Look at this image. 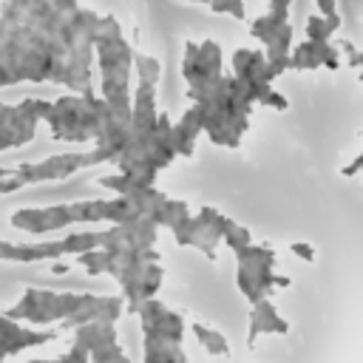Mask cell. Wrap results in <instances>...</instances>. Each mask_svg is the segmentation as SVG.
Instances as JSON below:
<instances>
[{
	"instance_id": "e0dca14e",
	"label": "cell",
	"mask_w": 363,
	"mask_h": 363,
	"mask_svg": "<svg viewBox=\"0 0 363 363\" xmlns=\"http://www.w3.org/2000/svg\"><path fill=\"white\" fill-rule=\"evenodd\" d=\"M340 31V14H332V17H323V14H309L306 17V40H315V43H329L335 34Z\"/></svg>"
},
{
	"instance_id": "7c38bea8",
	"label": "cell",
	"mask_w": 363,
	"mask_h": 363,
	"mask_svg": "<svg viewBox=\"0 0 363 363\" xmlns=\"http://www.w3.org/2000/svg\"><path fill=\"white\" fill-rule=\"evenodd\" d=\"M9 224L14 230L31 233V235H45L54 230L74 227L71 204H43V207H20L9 216Z\"/></svg>"
},
{
	"instance_id": "9c48e42d",
	"label": "cell",
	"mask_w": 363,
	"mask_h": 363,
	"mask_svg": "<svg viewBox=\"0 0 363 363\" xmlns=\"http://www.w3.org/2000/svg\"><path fill=\"white\" fill-rule=\"evenodd\" d=\"M221 227H224V213L213 204H204L199 213H190L184 221H179L170 233L182 247H196L207 258H216V247L221 241Z\"/></svg>"
},
{
	"instance_id": "2e32d148",
	"label": "cell",
	"mask_w": 363,
	"mask_h": 363,
	"mask_svg": "<svg viewBox=\"0 0 363 363\" xmlns=\"http://www.w3.org/2000/svg\"><path fill=\"white\" fill-rule=\"evenodd\" d=\"M289 329V323L275 312V306L267 301V298H261V301H255V306H252V318H250V340L255 337V335H261V332H286Z\"/></svg>"
},
{
	"instance_id": "8fae6325",
	"label": "cell",
	"mask_w": 363,
	"mask_h": 363,
	"mask_svg": "<svg viewBox=\"0 0 363 363\" xmlns=\"http://www.w3.org/2000/svg\"><path fill=\"white\" fill-rule=\"evenodd\" d=\"M230 65H233V77L247 88V94L252 96V102H258L275 82V77H281L269 60L264 57L261 48H252V45H244V48H235L233 57H230Z\"/></svg>"
},
{
	"instance_id": "44dd1931",
	"label": "cell",
	"mask_w": 363,
	"mask_h": 363,
	"mask_svg": "<svg viewBox=\"0 0 363 363\" xmlns=\"http://www.w3.org/2000/svg\"><path fill=\"white\" fill-rule=\"evenodd\" d=\"M88 363H130L128 354L119 349V343H105L88 352Z\"/></svg>"
},
{
	"instance_id": "484cf974",
	"label": "cell",
	"mask_w": 363,
	"mask_h": 363,
	"mask_svg": "<svg viewBox=\"0 0 363 363\" xmlns=\"http://www.w3.org/2000/svg\"><path fill=\"white\" fill-rule=\"evenodd\" d=\"M360 170H363V150H360V153L354 156V162H352V164H346L340 173H343V176H354V173H360Z\"/></svg>"
},
{
	"instance_id": "ba28073f",
	"label": "cell",
	"mask_w": 363,
	"mask_h": 363,
	"mask_svg": "<svg viewBox=\"0 0 363 363\" xmlns=\"http://www.w3.org/2000/svg\"><path fill=\"white\" fill-rule=\"evenodd\" d=\"M235 252V261H238V286L241 292L255 303L261 301L272 284H275V252L269 247H258V244H244Z\"/></svg>"
},
{
	"instance_id": "5b68a950",
	"label": "cell",
	"mask_w": 363,
	"mask_h": 363,
	"mask_svg": "<svg viewBox=\"0 0 363 363\" xmlns=\"http://www.w3.org/2000/svg\"><path fill=\"white\" fill-rule=\"evenodd\" d=\"M102 244V230H77L51 241H3L0 238V261L14 264H37L57 261L62 255H79Z\"/></svg>"
},
{
	"instance_id": "5bb4252c",
	"label": "cell",
	"mask_w": 363,
	"mask_h": 363,
	"mask_svg": "<svg viewBox=\"0 0 363 363\" xmlns=\"http://www.w3.org/2000/svg\"><path fill=\"white\" fill-rule=\"evenodd\" d=\"M289 68L295 71H315V68H340V48L337 43H315V40H303L298 45H292L289 51Z\"/></svg>"
},
{
	"instance_id": "7402d4cb",
	"label": "cell",
	"mask_w": 363,
	"mask_h": 363,
	"mask_svg": "<svg viewBox=\"0 0 363 363\" xmlns=\"http://www.w3.org/2000/svg\"><path fill=\"white\" fill-rule=\"evenodd\" d=\"M255 105H264V108H272V111H286V108H289V99H286V96H281L278 91H272V88H269V91H267V94H264V96H261Z\"/></svg>"
},
{
	"instance_id": "ffe728a7",
	"label": "cell",
	"mask_w": 363,
	"mask_h": 363,
	"mask_svg": "<svg viewBox=\"0 0 363 363\" xmlns=\"http://www.w3.org/2000/svg\"><path fill=\"white\" fill-rule=\"evenodd\" d=\"M193 329H196V337L204 343V349H207L210 354H227V352H230L227 340H224L216 329H207V326H201V323H196Z\"/></svg>"
},
{
	"instance_id": "30bf717a",
	"label": "cell",
	"mask_w": 363,
	"mask_h": 363,
	"mask_svg": "<svg viewBox=\"0 0 363 363\" xmlns=\"http://www.w3.org/2000/svg\"><path fill=\"white\" fill-rule=\"evenodd\" d=\"M250 34L264 45L261 51L278 74L289 71V51H292V23H289V17H275V14L264 11L261 17H255L250 23Z\"/></svg>"
},
{
	"instance_id": "d6986e66",
	"label": "cell",
	"mask_w": 363,
	"mask_h": 363,
	"mask_svg": "<svg viewBox=\"0 0 363 363\" xmlns=\"http://www.w3.org/2000/svg\"><path fill=\"white\" fill-rule=\"evenodd\" d=\"M221 241H227L230 250H238L244 244H252V235L247 227H241L238 221H233L230 216H224V227H221Z\"/></svg>"
},
{
	"instance_id": "83f0119b",
	"label": "cell",
	"mask_w": 363,
	"mask_h": 363,
	"mask_svg": "<svg viewBox=\"0 0 363 363\" xmlns=\"http://www.w3.org/2000/svg\"><path fill=\"white\" fill-rule=\"evenodd\" d=\"M354 65L360 68V82H363V54H357V57H354Z\"/></svg>"
},
{
	"instance_id": "4316f807",
	"label": "cell",
	"mask_w": 363,
	"mask_h": 363,
	"mask_svg": "<svg viewBox=\"0 0 363 363\" xmlns=\"http://www.w3.org/2000/svg\"><path fill=\"white\" fill-rule=\"evenodd\" d=\"M28 363H60V357H31Z\"/></svg>"
},
{
	"instance_id": "4fadbf2b",
	"label": "cell",
	"mask_w": 363,
	"mask_h": 363,
	"mask_svg": "<svg viewBox=\"0 0 363 363\" xmlns=\"http://www.w3.org/2000/svg\"><path fill=\"white\" fill-rule=\"evenodd\" d=\"M57 335H60L57 329H28L26 323H17L0 312V363L9 354H17V352H26L34 346H45V343L57 340Z\"/></svg>"
},
{
	"instance_id": "cb8c5ba5",
	"label": "cell",
	"mask_w": 363,
	"mask_h": 363,
	"mask_svg": "<svg viewBox=\"0 0 363 363\" xmlns=\"http://www.w3.org/2000/svg\"><path fill=\"white\" fill-rule=\"evenodd\" d=\"M298 258H303V261H315V250L306 244V241H292V247H289Z\"/></svg>"
},
{
	"instance_id": "8992f818",
	"label": "cell",
	"mask_w": 363,
	"mask_h": 363,
	"mask_svg": "<svg viewBox=\"0 0 363 363\" xmlns=\"http://www.w3.org/2000/svg\"><path fill=\"white\" fill-rule=\"evenodd\" d=\"M51 99L40 96H26L14 105L0 102V150H14L23 147L34 139L37 125L45 119Z\"/></svg>"
},
{
	"instance_id": "d4e9b609",
	"label": "cell",
	"mask_w": 363,
	"mask_h": 363,
	"mask_svg": "<svg viewBox=\"0 0 363 363\" xmlns=\"http://www.w3.org/2000/svg\"><path fill=\"white\" fill-rule=\"evenodd\" d=\"M315 6H318V14H323V17L337 14V3L335 0H315Z\"/></svg>"
},
{
	"instance_id": "277c9868",
	"label": "cell",
	"mask_w": 363,
	"mask_h": 363,
	"mask_svg": "<svg viewBox=\"0 0 363 363\" xmlns=\"http://www.w3.org/2000/svg\"><path fill=\"white\" fill-rule=\"evenodd\" d=\"M82 301H85V292H54V289L28 286L23 289L14 306L3 309V315L26 326H51V323L60 326L65 318H71L82 306Z\"/></svg>"
},
{
	"instance_id": "52a82bcc",
	"label": "cell",
	"mask_w": 363,
	"mask_h": 363,
	"mask_svg": "<svg viewBox=\"0 0 363 363\" xmlns=\"http://www.w3.org/2000/svg\"><path fill=\"white\" fill-rule=\"evenodd\" d=\"M224 74V54L216 40L204 43H184L182 57V77L187 82V96L201 94Z\"/></svg>"
},
{
	"instance_id": "3957f363",
	"label": "cell",
	"mask_w": 363,
	"mask_h": 363,
	"mask_svg": "<svg viewBox=\"0 0 363 363\" xmlns=\"http://www.w3.org/2000/svg\"><path fill=\"white\" fill-rule=\"evenodd\" d=\"M102 162H113L111 153L99 145L88 147V150H77V153H57V156H45L40 162H23L14 167H0V176L9 179L14 184V190L37 184V182H60L68 179L85 167L102 164Z\"/></svg>"
},
{
	"instance_id": "ac0fdd59",
	"label": "cell",
	"mask_w": 363,
	"mask_h": 363,
	"mask_svg": "<svg viewBox=\"0 0 363 363\" xmlns=\"http://www.w3.org/2000/svg\"><path fill=\"white\" fill-rule=\"evenodd\" d=\"M133 71H136V82L159 85V79H162V62L156 57H150V54L133 51Z\"/></svg>"
},
{
	"instance_id": "7a4b0ae2",
	"label": "cell",
	"mask_w": 363,
	"mask_h": 363,
	"mask_svg": "<svg viewBox=\"0 0 363 363\" xmlns=\"http://www.w3.org/2000/svg\"><path fill=\"white\" fill-rule=\"evenodd\" d=\"M94 62L99 68V96L116 108L130 113V71H133V45L125 40L122 26L113 14L99 17L96 40H94Z\"/></svg>"
},
{
	"instance_id": "9a60e30c",
	"label": "cell",
	"mask_w": 363,
	"mask_h": 363,
	"mask_svg": "<svg viewBox=\"0 0 363 363\" xmlns=\"http://www.w3.org/2000/svg\"><path fill=\"white\" fill-rule=\"evenodd\" d=\"M199 136H201V119H199L196 108L190 105V108L182 113L179 122H170V142H173L176 156H184V159L193 156Z\"/></svg>"
},
{
	"instance_id": "6da1fadb",
	"label": "cell",
	"mask_w": 363,
	"mask_h": 363,
	"mask_svg": "<svg viewBox=\"0 0 363 363\" xmlns=\"http://www.w3.org/2000/svg\"><path fill=\"white\" fill-rule=\"evenodd\" d=\"M190 102L201 119V133L213 145L230 147V150L241 145L250 128V113L255 102L233 74H221L210 88H204L201 94H193Z\"/></svg>"
},
{
	"instance_id": "603a6c76",
	"label": "cell",
	"mask_w": 363,
	"mask_h": 363,
	"mask_svg": "<svg viewBox=\"0 0 363 363\" xmlns=\"http://www.w3.org/2000/svg\"><path fill=\"white\" fill-rule=\"evenodd\" d=\"M60 363H88V352L71 343V349L60 354Z\"/></svg>"
}]
</instances>
